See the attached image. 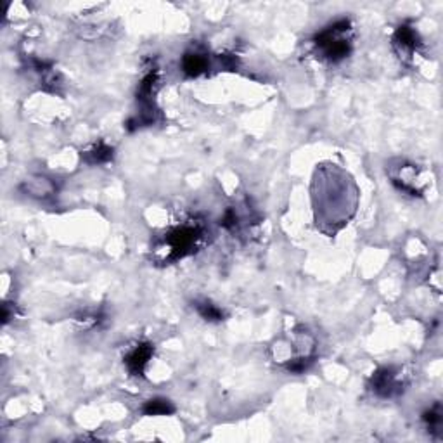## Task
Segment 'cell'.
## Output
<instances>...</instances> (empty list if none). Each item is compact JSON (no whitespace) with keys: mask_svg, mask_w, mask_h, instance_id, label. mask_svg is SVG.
<instances>
[{"mask_svg":"<svg viewBox=\"0 0 443 443\" xmlns=\"http://www.w3.org/2000/svg\"><path fill=\"white\" fill-rule=\"evenodd\" d=\"M313 203H316L317 220H320V224L334 225L336 229L341 227L350 220L357 206V191L353 187V182L350 177H347V181L338 189L336 196H329L322 187L313 184Z\"/></svg>","mask_w":443,"mask_h":443,"instance_id":"6da1fadb","label":"cell"},{"mask_svg":"<svg viewBox=\"0 0 443 443\" xmlns=\"http://www.w3.org/2000/svg\"><path fill=\"white\" fill-rule=\"evenodd\" d=\"M350 23L347 19L334 23L316 37V45L331 61H341L350 54Z\"/></svg>","mask_w":443,"mask_h":443,"instance_id":"7a4b0ae2","label":"cell"},{"mask_svg":"<svg viewBox=\"0 0 443 443\" xmlns=\"http://www.w3.org/2000/svg\"><path fill=\"white\" fill-rule=\"evenodd\" d=\"M201 238L203 231L198 225H184V227L174 229L165 239L168 248V260H178L191 255L192 251H196Z\"/></svg>","mask_w":443,"mask_h":443,"instance_id":"3957f363","label":"cell"},{"mask_svg":"<svg viewBox=\"0 0 443 443\" xmlns=\"http://www.w3.org/2000/svg\"><path fill=\"white\" fill-rule=\"evenodd\" d=\"M153 353L154 347L151 343H138L137 347L132 348L127 357H125V364H127V369L130 371V374L142 376L145 365L151 360Z\"/></svg>","mask_w":443,"mask_h":443,"instance_id":"277c9868","label":"cell"},{"mask_svg":"<svg viewBox=\"0 0 443 443\" xmlns=\"http://www.w3.org/2000/svg\"><path fill=\"white\" fill-rule=\"evenodd\" d=\"M373 390L381 397H393L402 390L400 378L393 369H381L373 376Z\"/></svg>","mask_w":443,"mask_h":443,"instance_id":"5b68a950","label":"cell"},{"mask_svg":"<svg viewBox=\"0 0 443 443\" xmlns=\"http://www.w3.org/2000/svg\"><path fill=\"white\" fill-rule=\"evenodd\" d=\"M393 42H395V47L398 49V52L404 54V56H411V54L419 47L421 40H419L418 32H415L412 26L404 25L397 30V33H395L393 37Z\"/></svg>","mask_w":443,"mask_h":443,"instance_id":"8992f818","label":"cell"},{"mask_svg":"<svg viewBox=\"0 0 443 443\" xmlns=\"http://www.w3.org/2000/svg\"><path fill=\"white\" fill-rule=\"evenodd\" d=\"M206 66H208V61H206V57L203 54L198 52L185 54L184 61H182V68L191 76H198L199 73H203L206 70Z\"/></svg>","mask_w":443,"mask_h":443,"instance_id":"52a82bcc","label":"cell"},{"mask_svg":"<svg viewBox=\"0 0 443 443\" xmlns=\"http://www.w3.org/2000/svg\"><path fill=\"white\" fill-rule=\"evenodd\" d=\"M142 411H144L145 415H167L172 414L175 407L172 405V402L165 400V398H154V400L147 402Z\"/></svg>","mask_w":443,"mask_h":443,"instance_id":"ba28073f","label":"cell"},{"mask_svg":"<svg viewBox=\"0 0 443 443\" xmlns=\"http://www.w3.org/2000/svg\"><path fill=\"white\" fill-rule=\"evenodd\" d=\"M196 310H198L203 319L209 320V322H218V320L224 319V312L209 302H198L196 303Z\"/></svg>","mask_w":443,"mask_h":443,"instance_id":"9c48e42d","label":"cell"},{"mask_svg":"<svg viewBox=\"0 0 443 443\" xmlns=\"http://www.w3.org/2000/svg\"><path fill=\"white\" fill-rule=\"evenodd\" d=\"M111 158H113V150L111 147H107L106 144H97L94 145L92 150L87 153V160L90 161V163H106V161H110Z\"/></svg>","mask_w":443,"mask_h":443,"instance_id":"30bf717a","label":"cell"},{"mask_svg":"<svg viewBox=\"0 0 443 443\" xmlns=\"http://www.w3.org/2000/svg\"><path fill=\"white\" fill-rule=\"evenodd\" d=\"M424 419L431 429L440 428V424H442V409H440V405H435L433 409H429L424 414Z\"/></svg>","mask_w":443,"mask_h":443,"instance_id":"8fae6325","label":"cell"}]
</instances>
